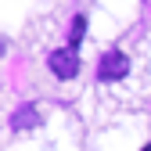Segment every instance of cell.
<instances>
[{
	"mask_svg": "<svg viewBox=\"0 0 151 151\" xmlns=\"http://www.w3.org/2000/svg\"><path fill=\"white\" fill-rule=\"evenodd\" d=\"M50 72L58 76V79H72L76 72H79V54H76V47H61L50 54Z\"/></svg>",
	"mask_w": 151,
	"mask_h": 151,
	"instance_id": "obj_1",
	"label": "cell"
},
{
	"mask_svg": "<svg viewBox=\"0 0 151 151\" xmlns=\"http://www.w3.org/2000/svg\"><path fill=\"white\" fill-rule=\"evenodd\" d=\"M126 72H129V58H126L122 50H108L104 58H101V65H97L101 79H122Z\"/></svg>",
	"mask_w": 151,
	"mask_h": 151,
	"instance_id": "obj_2",
	"label": "cell"
},
{
	"mask_svg": "<svg viewBox=\"0 0 151 151\" xmlns=\"http://www.w3.org/2000/svg\"><path fill=\"white\" fill-rule=\"evenodd\" d=\"M14 126H18V129H32V126H40V115H36V108H18Z\"/></svg>",
	"mask_w": 151,
	"mask_h": 151,
	"instance_id": "obj_3",
	"label": "cell"
},
{
	"mask_svg": "<svg viewBox=\"0 0 151 151\" xmlns=\"http://www.w3.org/2000/svg\"><path fill=\"white\" fill-rule=\"evenodd\" d=\"M83 32H86V18L79 14V18L72 22V32H68V47H76V50H79V43H83Z\"/></svg>",
	"mask_w": 151,
	"mask_h": 151,
	"instance_id": "obj_4",
	"label": "cell"
},
{
	"mask_svg": "<svg viewBox=\"0 0 151 151\" xmlns=\"http://www.w3.org/2000/svg\"><path fill=\"white\" fill-rule=\"evenodd\" d=\"M144 151H151V144H147V147H144Z\"/></svg>",
	"mask_w": 151,
	"mask_h": 151,
	"instance_id": "obj_5",
	"label": "cell"
}]
</instances>
